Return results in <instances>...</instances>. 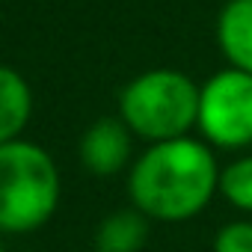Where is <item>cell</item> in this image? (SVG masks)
Segmentation results:
<instances>
[{"label": "cell", "instance_id": "52a82bcc", "mask_svg": "<svg viewBox=\"0 0 252 252\" xmlns=\"http://www.w3.org/2000/svg\"><path fill=\"white\" fill-rule=\"evenodd\" d=\"M30 113H33V95L27 80L18 71L0 65V146L18 140V134L30 122Z\"/></svg>", "mask_w": 252, "mask_h": 252}, {"label": "cell", "instance_id": "8fae6325", "mask_svg": "<svg viewBox=\"0 0 252 252\" xmlns=\"http://www.w3.org/2000/svg\"><path fill=\"white\" fill-rule=\"evenodd\" d=\"M0 252H3V246H0Z\"/></svg>", "mask_w": 252, "mask_h": 252}, {"label": "cell", "instance_id": "30bf717a", "mask_svg": "<svg viewBox=\"0 0 252 252\" xmlns=\"http://www.w3.org/2000/svg\"><path fill=\"white\" fill-rule=\"evenodd\" d=\"M214 252H252V222L225 225L214 240Z\"/></svg>", "mask_w": 252, "mask_h": 252}, {"label": "cell", "instance_id": "3957f363", "mask_svg": "<svg viewBox=\"0 0 252 252\" xmlns=\"http://www.w3.org/2000/svg\"><path fill=\"white\" fill-rule=\"evenodd\" d=\"M119 110L125 125L143 140H178L199 119V86L181 71H146L122 89Z\"/></svg>", "mask_w": 252, "mask_h": 252}, {"label": "cell", "instance_id": "5b68a950", "mask_svg": "<svg viewBox=\"0 0 252 252\" xmlns=\"http://www.w3.org/2000/svg\"><path fill=\"white\" fill-rule=\"evenodd\" d=\"M131 128L125 119H98L80 140V160L95 175H116L131 160Z\"/></svg>", "mask_w": 252, "mask_h": 252}, {"label": "cell", "instance_id": "6da1fadb", "mask_svg": "<svg viewBox=\"0 0 252 252\" xmlns=\"http://www.w3.org/2000/svg\"><path fill=\"white\" fill-rule=\"evenodd\" d=\"M220 184L217 160L199 140L178 137L155 143L131 169L128 193L155 220H187L199 214Z\"/></svg>", "mask_w": 252, "mask_h": 252}, {"label": "cell", "instance_id": "ba28073f", "mask_svg": "<svg viewBox=\"0 0 252 252\" xmlns=\"http://www.w3.org/2000/svg\"><path fill=\"white\" fill-rule=\"evenodd\" d=\"M146 237H149L146 214L140 208H128L101 220L95 231V249L98 252H140Z\"/></svg>", "mask_w": 252, "mask_h": 252}, {"label": "cell", "instance_id": "277c9868", "mask_svg": "<svg viewBox=\"0 0 252 252\" xmlns=\"http://www.w3.org/2000/svg\"><path fill=\"white\" fill-rule=\"evenodd\" d=\"M199 131L222 149L252 143V74L225 68L199 89Z\"/></svg>", "mask_w": 252, "mask_h": 252}, {"label": "cell", "instance_id": "8992f818", "mask_svg": "<svg viewBox=\"0 0 252 252\" xmlns=\"http://www.w3.org/2000/svg\"><path fill=\"white\" fill-rule=\"evenodd\" d=\"M217 39L231 68L252 74V0H228L217 21Z\"/></svg>", "mask_w": 252, "mask_h": 252}, {"label": "cell", "instance_id": "7a4b0ae2", "mask_svg": "<svg viewBox=\"0 0 252 252\" xmlns=\"http://www.w3.org/2000/svg\"><path fill=\"white\" fill-rule=\"evenodd\" d=\"M60 202L54 158L27 140L0 146V231L24 234L51 220Z\"/></svg>", "mask_w": 252, "mask_h": 252}, {"label": "cell", "instance_id": "9c48e42d", "mask_svg": "<svg viewBox=\"0 0 252 252\" xmlns=\"http://www.w3.org/2000/svg\"><path fill=\"white\" fill-rule=\"evenodd\" d=\"M220 190L234 208L252 214V158H240L225 166V172L220 175Z\"/></svg>", "mask_w": 252, "mask_h": 252}]
</instances>
